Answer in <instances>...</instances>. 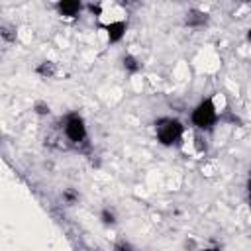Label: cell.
Segmentation results:
<instances>
[{
    "label": "cell",
    "mask_w": 251,
    "mask_h": 251,
    "mask_svg": "<svg viewBox=\"0 0 251 251\" xmlns=\"http://www.w3.org/2000/svg\"><path fill=\"white\" fill-rule=\"evenodd\" d=\"M155 131L157 139L161 145H175L182 137V124L175 118H161L155 122Z\"/></svg>",
    "instance_id": "cell-1"
},
{
    "label": "cell",
    "mask_w": 251,
    "mask_h": 251,
    "mask_svg": "<svg viewBox=\"0 0 251 251\" xmlns=\"http://www.w3.org/2000/svg\"><path fill=\"white\" fill-rule=\"evenodd\" d=\"M216 118H218V112H216V106L210 98L202 100L192 110V124L198 129H212V126L216 124Z\"/></svg>",
    "instance_id": "cell-2"
},
{
    "label": "cell",
    "mask_w": 251,
    "mask_h": 251,
    "mask_svg": "<svg viewBox=\"0 0 251 251\" xmlns=\"http://www.w3.org/2000/svg\"><path fill=\"white\" fill-rule=\"evenodd\" d=\"M63 129H65V135L71 143L80 145V143L86 141V126H84V120L78 114H69L65 118Z\"/></svg>",
    "instance_id": "cell-3"
},
{
    "label": "cell",
    "mask_w": 251,
    "mask_h": 251,
    "mask_svg": "<svg viewBox=\"0 0 251 251\" xmlns=\"http://www.w3.org/2000/svg\"><path fill=\"white\" fill-rule=\"evenodd\" d=\"M104 29L108 31L110 43H118L126 33V24L124 22H110L108 25H104Z\"/></svg>",
    "instance_id": "cell-4"
},
{
    "label": "cell",
    "mask_w": 251,
    "mask_h": 251,
    "mask_svg": "<svg viewBox=\"0 0 251 251\" xmlns=\"http://www.w3.org/2000/svg\"><path fill=\"white\" fill-rule=\"evenodd\" d=\"M57 10H59V14H63V16H76L80 10H82V4L80 2H76V0H73V2H69V0H65V2H57V6H55Z\"/></svg>",
    "instance_id": "cell-5"
},
{
    "label": "cell",
    "mask_w": 251,
    "mask_h": 251,
    "mask_svg": "<svg viewBox=\"0 0 251 251\" xmlns=\"http://www.w3.org/2000/svg\"><path fill=\"white\" fill-rule=\"evenodd\" d=\"M206 14H202V12H198V10H190L188 14H186V24L188 25H202V24H206Z\"/></svg>",
    "instance_id": "cell-6"
},
{
    "label": "cell",
    "mask_w": 251,
    "mask_h": 251,
    "mask_svg": "<svg viewBox=\"0 0 251 251\" xmlns=\"http://www.w3.org/2000/svg\"><path fill=\"white\" fill-rule=\"evenodd\" d=\"M124 69H126L127 73H137V71L141 69V65H139V61H137L135 57L126 55V57H124Z\"/></svg>",
    "instance_id": "cell-7"
},
{
    "label": "cell",
    "mask_w": 251,
    "mask_h": 251,
    "mask_svg": "<svg viewBox=\"0 0 251 251\" xmlns=\"http://www.w3.org/2000/svg\"><path fill=\"white\" fill-rule=\"evenodd\" d=\"M35 73L41 75V76H53V75H55V65H53L51 61H43V63L35 69Z\"/></svg>",
    "instance_id": "cell-8"
},
{
    "label": "cell",
    "mask_w": 251,
    "mask_h": 251,
    "mask_svg": "<svg viewBox=\"0 0 251 251\" xmlns=\"http://www.w3.org/2000/svg\"><path fill=\"white\" fill-rule=\"evenodd\" d=\"M100 220H102L104 226H114V224H116V216H114V212L108 210V208H104V210L100 212Z\"/></svg>",
    "instance_id": "cell-9"
},
{
    "label": "cell",
    "mask_w": 251,
    "mask_h": 251,
    "mask_svg": "<svg viewBox=\"0 0 251 251\" xmlns=\"http://www.w3.org/2000/svg\"><path fill=\"white\" fill-rule=\"evenodd\" d=\"M114 251H135L127 241H118L116 245H114Z\"/></svg>",
    "instance_id": "cell-10"
},
{
    "label": "cell",
    "mask_w": 251,
    "mask_h": 251,
    "mask_svg": "<svg viewBox=\"0 0 251 251\" xmlns=\"http://www.w3.org/2000/svg\"><path fill=\"white\" fill-rule=\"evenodd\" d=\"M63 198H65L69 204H73V202H76V200H78V194H76V192H73V190H65V192H63Z\"/></svg>",
    "instance_id": "cell-11"
},
{
    "label": "cell",
    "mask_w": 251,
    "mask_h": 251,
    "mask_svg": "<svg viewBox=\"0 0 251 251\" xmlns=\"http://www.w3.org/2000/svg\"><path fill=\"white\" fill-rule=\"evenodd\" d=\"M35 110H37V114H47V112H49V106H45V104H37Z\"/></svg>",
    "instance_id": "cell-12"
},
{
    "label": "cell",
    "mask_w": 251,
    "mask_h": 251,
    "mask_svg": "<svg viewBox=\"0 0 251 251\" xmlns=\"http://www.w3.org/2000/svg\"><path fill=\"white\" fill-rule=\"evenodd\" d=\"M204 251H222L220 247H208V249H204Z\"/></svg>",
    "instance_id": "cell-13"
},
{
    "label": "cell",
    "mask_w": 251,
    "mask_h": 251,
    "mask_svg": "<svg viewBox=\"0 0 251 251\" xmlns=\"http://www.w3.org/2000/svg\"><path fill=\"white\" fill-rule=\"evenodd\" d=\"M247 188H249V196H251V180H249V184H247Z\"/></svg>",
    "instance_id": "cell-14"
},
{
    "label": "cell",
    "mask_w": 251,
    "mask_h": 251,
    "mask_svg": "<svg viewBox=\"0 0 251 251\" xmlns=\"http://www.w3.org/2000/svg\"><path fill=\"white\" fill-rule=\"evenodd\" d=\"M247 37H249V39H251V29H249V35H247Z\"/></svg>",
    "instance_id": "cell-15"
}]
</instances>
